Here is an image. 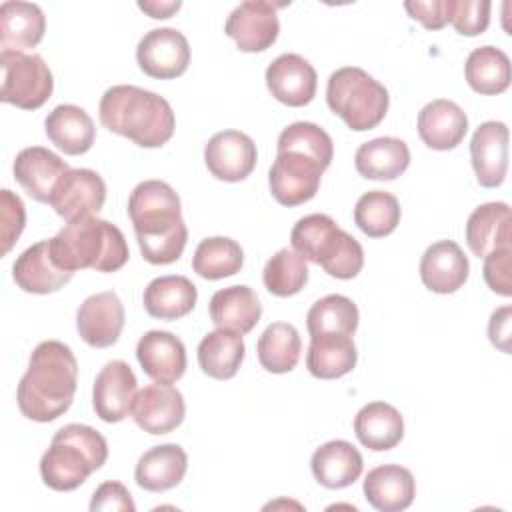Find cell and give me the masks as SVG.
<instances>
[{"instance_id":"cell-22","label":"cell","mask_w":512,"mask_h":512,"mask_svg":"<svg viewBox=\"0 0 512 512\" xmlns=\"http://www.w3.org/2000/svg\"><path fill=\"white\" fill-rule=\"evenodd\" d=\"M70 166L52 150L42 146H28L16 154L14 178L36 202H50V194L60 176Z\"/></svg>"},{"instance_id":"cell-42","label":"cell","mask_w":512,"mask_h":512,"mask_svg":"<svg viewBox=\"0 0 512 512\" xmlns=\"http://www.w3.org/2000/svg\"><path fill=\"white\" fill-rule=\"evenodd\" d=\"M276 148H278V152L280 150H298V152L310 154L324 168L330 166L332 156H334V142H332L330 134L314 122H294V124L286 126L278 136Z\"/></svg>"},{"instance_id":"cell-15","label":"cell","mask_w":512,"mask_h":512,"mask_svg":"<svg viewBox=\"0 0 512 512\" xmlns=\"http://www.w3.org/2000/svg\"><path fill=\"white\" fill-rule=\"evenodd\" d=\"M266 86L278 102L300 108L314 100L318 74L304 56L286 52L268 64Z\"/></svg>"},{"instance_id":"cell-6","label":"cell","mask_w":512,"mask_h":512,"mask_svg":"<svg viewBox=\"0 0 512 512\" xmlns=\"http://www.w3.org/2000/svg\"><path fill=\"white\" fill-rule=\"evenodd\" d=\"M292 250L338 280H352L364 266L362 244L328 214H308L290 232Z\"/></svg>"},{"instance_id":"cell-40","label":"cell","mask_w":512,"mask_h":512,"mask_svg":"<svg viewBox=\"0 0 512 512\" xmlns=\"http://www.w3.org/2000/svg\"><path fill=\"white\" fill-rule=\"evenodd\" d=\"M400 202L386 190L362 194L354 206V222L368 238H384L400 224Z\"/></svg>"},{"instance_id":"cell-45","label":"cell","mask_w":512,"mask_h":512,"mask_svg":"<svg viewBox=\"0 0 512 512\" xmlns=\"http://www.w3.org/2000/svg\"><path fill=\"white\" fill-rule=\"evenodd\" d=\"M510 248H498L484 256V280L488 288L500 296H512V280H510Z\"/></svg>"},{"instance_id":"cell-48","label":"cell","mask_w":512,"mask_h":512,"mask_svg":"<svg viewBox=\"0 0 512 512\" xmlns=\"http://www.w3.org/2000/svg\"><path fill=\"white\" fill-rule=\"evenodd\" d=\"M510 314H512V308L502 306L492 312L488 322L490 342L504 354H510Z\"/></svg>"},{"instance_id":"cell-32","label":"cell","mask_w":512,"mask_h":512,"mask_svg":"<svg viewBox=\"0 0 512 512\" xmlns=\"http://www.w3.org/2000/svg\"><path fill=\"white\" fill-rule=\"evenodd\" d=\"M354 432L362 446L374 452L392 450L404 436V418L388 402H368L354 418Z\"/></svg>"},{"instance_id":"cell-29","label":"cell","mask_w":512,"mask_h":512,"mask_svg":"<svg viewBox=\"0 0 512 512\" xmlns=\"http://www.w3.org/2000/svg\"><path fill=\"white\" fill-rule=\"evenodd\" d=\"M356 172L368 180H396L410 166V148L394 136H380L358 146Z\"/></svg>"},{"instance_id":"cell-14","label":"cell","mask_w":512,"mask_h":512,"mask_svg":"<svg viewBox=\"0 0 512 512\" xmlns=\"http://www.w3.org/2000/svg\"><path fill=\"white\" fill-rule=\"evenodd\" d=\"M132 418L148 434H168L176 430L186 416L184 396L170 384H148L140 388L132 402Z\"/></svg>"},{"instance_id":"cell-31","label":"cell","mask_w":512,"mask_h":512,"mask_svg":"<svg viewBox=\"0 0 512 512\" xmlns=\"http://www.w3.org/2000/svg\"><path fill=\"white\" fill-rule=\"evenodd\" d=\"M510 206L506 202H486L466 220V242L474 256L484 258L492 250L510 248Z\"/></svg>"},{"instance_id":"cell-34","label":"cell","mask_w":512,"mask_h":512,"mask_svg":"<svg viewBox=\"0 0 512 512\" xmlns=\"http://www.w3.org/2000/svg\"><path fill=\"white\" fill-rule=\"evenodd\" d=\"M358 350L352 336L344 334H318L310 336L306 354V368L314 378L334 380L354 370Z\"/></svg>"},{"instance_id":"cell-16","label":"cell","mask_w":512,"mask_h":512,"mask_svg":"<svg viewBox=\"0 0 512 512\" xmlns=\"http://www.w3.org/2000/svg\"><path fill=\"white\" fill-rule=\"evenodd\" d=\"M138 382L124 360H112L98 372L92 388V406L100 420L122 422L132 412Z\"/></svg>"},{"instance_id":"cell-27","label":"cell","mask_w":512,"mask_h":512,"mask_svg":"<svg viewBox=\"0 0 512 512\" xmlns=\"http://www.w3.org/2000/svg\"><path fill=\"white\" fill-rule=\"evenodd\" d=\"M48 140L68 156L84 154L96 140V126L90 114L76 104L56 106L44 120Z\"/></svg>"},{"instance_id":"cell-44","label":"cell","mask_w":512,"mask_h":512,"mask_svg":"<svg viewBox=\"0 0 512 512\" xmlns=\"http://www.w3.org/2000/svg\"><path fill=\"white\" fill-rule=\"evenodd\" d=\"M0 204H2L0 208L2 210V256H6L26 226V210L20 196H16L8 188L0 192Z\"/></svg>"},{"instance_id":"cell-5","label":"cell","mask_w":512,"mask_h":512,"mask_svg":"<svg viewBox=\"0 0 512 512\" xmlns=\"http://www.w3.org/2000/svg\"><path fill=\"white\" fill-rule=\"evenodd\" d=\"M108 458L106 438L86 424L62 426L40 458V476L56 492L80 488Z\"/></svg>"},{"instance_id":"cell-1","label":"cell","mask_w":512,"mask_h":512,"mask_svg":"<svg viewBox=\"0 0 512 512\" xmlns=\"http://www.w3.org/2000/svg\"><path fill=\"white\" fill-rule=\"evenodd\" d=\"M142 258L156 266L176 262L186 246L188 228L182 220V204L176 190L162 180L140 182L128 198Z\"/></svg>"},{"instance_id":"cell-20","label":"cell","mask_w":512,"mask_h":512,"mask_svg":"<svg viewBox=\"0 0 512 512\" xmlns=\"http://www.w3.org/2000/svg\"><path fill=\"white\" fill-rule=\"evenodd\" d=\"M74 272L60 268L52 254L50 242L40 240L26 248L12 264L16 286L28 294H52L72 280Z\"/></svg>"},{"instance_id":"cell-37","label":"cell","mask_w":512,"mask_h":512,"mask_svg":"<svg viewBox=\"0 0 512 512\" xmlns=\"http://www.w3.org/2000/svg\"><path fill=\"white\" fill-rule=\"evenodd\" d=\"M256 352L264 370L272 374H286L294 370L300 360V334L288 322H274L260 334Z\"/></svg>"},{"instance_id":"cell-30","label":"cell","mask_w":512,"mask_h":512,"mask_svg":"<svg viewBox=\"0 0 512 512\" xmlns=\"http://www.w3.org/2000/svg\"><path fill=\"white\" fill-rule=\"evenodd\" d=\"M208 312L218 328L248 334L260 322L262 304L250 286L236 284L214 292Z\"/></svg>"},{"instance_id":"cell-43","label":"cell","mask_w":512,"mask_h":512,"mask_svg":"<svg viewBox=\"0 0 512 512\" xmlns=\"http://www.w3.org/2000/svg\"><path fill=\"white\" fill-rule=\"evenodd\" d=\"M490 8L488 0H450L448 22L462 36H478L490 24Z\"/></svg>"},{"instance_id":"cell-26","label":"cell","mask_w":512,"mask_h":512,"mask_svg":"<svg viewBox=\"0 0 512 512\" xmlns=\"http://www.w3.org/2000/svg\"><path fill=\"white\" fill-rule=\"evenodd\" d=\"M46 32V16L38 4L8 0L0 6V48L24 52L40 44Z\"/></svg>"},{"instance_id":"cell-41","label":"cell","mask_w":512,"mask_h":512,"mask_svg":"<svg viewBox=\"0 0 512 512\" xmlns=\"http://www.w3.org/2000/svg\"><path fill=\"white\" fill-rule=\"evenodd\" d=\"M262 280L270 294L278 298L294 296L308 282L306 260L292 248H282L266 262Z\"/></svg>"},{"instance_id":"cell-2","label":"cell","mask_w":512,"mask_h":512,"mask_svg":"<svg viewBox=\"0 0 512 512\" xmlns=\"http://www.w3.org/2000/svg\"><path fill=\"white\" fill-rule=\"evenodd\" d=\"M76 386L78 362L70 346L44 340L30 354L28 368L18 382V408L28 420L52 422L72 406Z\"/></svg>"},{"instance_id":"cell-23","label":"cell","mask_w":512,"mask_h":512,"mask_svg":"<svg viewBox=\"0 0 512 512\" xmlns=\"http://www.w3.org/2000/svg\"><path fill=\"white\" fill-rule=\"evenodd\" d=\"M468 132L466 112L452 100L438 98L418 112V136L432 150L456 148Z\"/></svg>"},{"instance_id":"cell-10","label":"cell","mask_w":512,"mask_h":512,"mask_svg":"<svg viewBox=\"0 0 512 512\" xmlns=\"http://www.w3.org/2000/svg\"><path fill=\"white\" fill-rule=\"evenodd\" d=\"M106 200V182L90 168H70L56 182L50 206L66 222L98 214Z\"/></svg>"},{"instance_id":"cell-28","label":"cell","mask_w":512,"mask_h":512,"mask_svg":"<svg viewBox=\"0 0 512 512\" xmlns=\"http://www.w3.org/2000/svg\"><path fill=\"white\" fill-rule=\"evenodd\" d=\"M188 470V456L178 444H160L146 450L136 464L134 480L148 492H166L178 486Z\"/></svg>"},{"instance_id":"cell-3","label":"cell","mask_w":512,"mask_h":512,"mask_svg":"<svg viewBox=\"0 0 512 512\" xmlns=\"http://www.w3.org/2000/svg\"><path fill=\"white\" fill-rule=\"evenodd\" d=\"M98 116L104 128L142 148L164 146L176 128L168 100L134 84L108 88L100 98Z\"/></svg>"},{"instance_id":"cell-12","label":"cell","mask_w":512,"mask_h":512,"mask_svg":"<svg viewBox=\"0 0 512 512\" xmlns=\"http://www.w3.org/2000/svg\"><path fill=\"white\" fill-rule=\"evenodd\" d=\"M278 4L268 0H246L238 4L226 24L224 32L236 42L242 52H264L268 50L280 32Z\"/></svg>"},{"instance_id":"cell-36","label":"cell","mask_w":512,"mask_h":512,"mask_svg":"<svg viewBox=\"0 0 512 512\" xmlns=\"http://www.w3.org/2000/svg\"><path fill=\"white\" fill-rule=\"evenodd\" d=\"M468 86L484 96H496L510 86V58L496 46H480L470 52L464 64Z\"/></svg>"},{"instance_id":"cell-17","label":"cell","mask_w":512,"mask_h":512,"mask_svg":"<svg viewBox=\"0 0 512 512\" xmlns=\"http://www.w3.org/2000/svg\"><path fill=\"white\" fill-rule=\"evenodd\" d=\"M122 328L124 306L112 290L88 296L76 312V330L92 348H108L116 344Z\"/></svg>"},{"instance_id":"cell-8","label":"cell","mask_w":512,"mask_h":512,"mask_svg":"<svg viewBox=\"0 0 512 512\" xmlns=\"http://www.w3.org/2000/svg\"><path fill=\"white\" fill-rule=\"evenodd\" d=\"M0 100L22 110H38L54 90V78L40 54L0 52Z\"/></svg>"},{"instance_id":"cell-9","label":"cell","mask_w":512,"mask_h":512,"mask_svg":"<svg viewBox=\"0 0 512 512\" xmlns=\"http://www.w3.org/2000/svg\"><path fill=\"white\" fill-rule=\"evenodd\" d=\"M326 168L310 154L298 150H280L268 172V184L274 200L282 206H298L312 200L320 188Z\"/></svg>"},{"instance_id":"cell-21","label":"cell","mask_w":512,"mask_h":512,"mask_svg":"<svg viewBox=\"0 0 512 512\" xmlns=\"http://www.w3.org/2000/svg\"><path fill=\"white\" fill-rule=\"evenodd\" d=\"M470 264L454 240H438L420 258L422 284L436 294H452L464 286Z\"/></svg>"},{"instance_id":"cell-24","label":"cell","mask_w":512,"mask_h":512,"mask_svg":"<svg viewBox=\"0 0 512 512\" xmlns=\"http://www.w3.org/2000/svg\"><path fill=\"white\" fill-rule=\"evenodd\" d=\"M362 490L372 508L380 512H400L414 502L416 480L408 468L400 464H384L366 474Z\"/></svg>"},{"instance_id":"cell-33","label":"cell","mask_w":512,"mask_h":512,"mask_svg":"<svg viewBox=\"0 0 512 512\" xmlns=\"http://www.w3.org/2000/svg\"><path fill=\"white\" fill-rule=\"evenodd\" d=\"M198 290L186 276H160L144 288V310L158 320H178L196 306Z\"/></svg>"},{"instance_id":"cell-18","label":"cell","mask_w":512,"mask_h":512,"mask_svg":"<svg viewBox=\"0 0 512 512\" xmlns=\"http://www.w3.org/2000/svg\"><path fill=\"white\" fill-rule=\"evenodd\" d=\"M470 158L480 186H500L508 170V126L496 120L482 122L472 134Z\"/></svg>"},{"instance_id":"cell-4","label":"cell","mask_w":512,"mask_h":512,"mask_svg":"<svg viewBox=\"0 0 512 512\" xmlns=\"http://www.w3.org/2000/svg\"><path fill=\"white\" fill-rule=\"evenodd\" d=\"M48 242L54 262L68 272H116L130 256L122 230L96 214L68 222Z\"/></svg>"},{"instance_id":"cell-35","label":"cell","mask_w":512,"mask_h":512,"mask_svg":"<svg viewBox=\"0 0 512 512\" xmlns=\"http://www.w3.org/2000/svg\"><path fill=\"white\" fill-rule=\"evenodd\" d=\"M242 334L234 330L216 328L208 332L198 344V366L214 380H230L236 376L244 360Z\"/></svg>"},{"instance_id":"cell-47","label":"cell","mask_w":512,"mask_h":512,"mask_svg":"<svg viewBox=\"0 0 512 512\" xmlns=\"http://www.w3.org/2000/svg\"><path fill=\"white\" fill-rule=\"evenodd\" d=\"M448 6L450 0H416L404 4L406 12L428 30H440L448 24Z\"/></svg>"},{"instance_id":"cell-38","label":"cell","mask_w":512,"mask_h":512,"mask_svg":"<svg viewBox=\"0 0 512 512\" xmlns=\"http://www.w3.org/2000/svg\"><path fill=\"white\" fill-rule=\"evenodd\" d=\"M244 252L240 244L228 236L204 238L192 256V270L206 280H222L240 272Z\"/></svg>"},{"instance_id":"cell-49","label":"cell","mask_w":512,"mask_h":512,"mask_svg":"<svg viewBox=\"0 0 512 512\" xmlns=\"http://www.w3.org/2000/svg\"><path fill=\"white\" fill-rule=\"evenodd\" d=\"M182 6L180 0H172V2H158V0H140L138 2V8L142 12H146L150 18H156V20H166L170 18L174 12H178Z\"/></svg>"},{"instance_id":"cell-39","label":"cell","mask_w":512,"mask_h":512,"mask_svg":"<svg viewBox=\"0 0 512 512\" xmlns=\"http://www.w3.org/2000/svg\"><path fill=\"white\" fill-rule=\"evenodd\" d=\"M358 306L342 294H328L316 300L306 314V328L310 336L344 334L354 336L358 328Z\"/></svg>"},{"instance_id":"cell-25","label":"cell","mask_w":512,"mask_h":512,"mask_svg":"<svg viewBox=\"0 0 512 512\" xmlns=\"http://www.w3.org/2000/svg\"><path fill=\"white\" fill-rule=\"evenodd\" d=\"M310 468L318 484L330 490L354 484L364 468L362 454L348 440H330L314 450Z\"/></svg>"},{"instance_id":"cell-7","label":"cell","mask_w":512,"mask_h":512,"mask_svg":"<svg viewBox=\"0 0 512 512\" xmlns=\"http://www.w3.org/2000/svg\"><path fill=\"white\" fill-rule=\"evenodd\" d=\"M328 108L354 132L376 128L390 104L384 84L358 66H344L330 74L326 84Z\"/></svg>"},{"instance_id":"cell-19","label":"cell","mask_w":512,"mask_h":512,"mask_svg":"<svg viewBox=\"0 0 512 512\" xmlns=\"http://www.w3.org/2000/svg\"><path fill=\"white\" fill-rule=\"evenodd\" d=\"M136 358L146 376L160 384H174L186 372V348L166 330H150L136 344Z\"/></svg>"},{"instance_id":"cell-46","label":"cell","mask_w":512,"mask_h":512,"mask_svg":"<svg viewBox=\"0 0 512 512\" xmlns=\"http://www.w3.org/2000/svg\"><path fill=\"white\" fill-rule=\"evenodd\" d=\"M92 512H134L136 504L122 482L108 480L102 482L90 500Z\"/></svg>"},{"instance_id":"cell-11","label":"cell","mask_w":512,"mask_h":512,"mask_svg":"<svg viewBox=\"0 0 512 512\" xmlns=\"http://www.w3.org/2000/svg\"><path fill=\"white\" fill-rule=\"evenodd\" d=\"M136 62L150 78H178L190 64V44L176 28H154L140 38Z\"/></svg>"},{"instance_id":"cell-13","label":"cell","mask_w":512,"mask_h":512,"mask_svg":"<svg viewBox=\"0 0 512 512\" xmlns=\"http://www.w3.org/2000/svg\"><path fill=\"white\" fill-rule=\"evenodd\" d=\"M254 140L240 130L216 132L204 146V162L210 174L222 182H240L256 168Z\"/></svg>"}]
</instances>
